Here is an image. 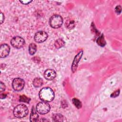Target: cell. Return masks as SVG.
I'll return each instance as SVG.
<instances>
[{
	"instance_id": "1",
	"label": "cell",
	"mask_w": 122,
	"mask_h": 122,
	"mask_svg": "<svg viewBox=\"0 0 122 122\" xmlns=\"http://www.w3.org/2000/svg\"><path fill=\"white\" fill-rule=\"evenodd\" d=\"M39 95L41 101L46 102H51L54 98V92L49 87H45L41 89Z\"/></svg>"
},
{
	"instance_id": "2",
	"label": "cell",
	"mask_w": 122,
	"mask_h": 122,
	"mask_svg": "<svg viewBox=\"0 0 122 122\" xmlns=\"http://www.w3.org/2000/svg\"><path fill=\"white\" fill-rule=\"evenodd\" d=\"M28 113V109L27 106L23 104L16 106L13 110L14 115L18 118H22L25 117Z\"/></svg>"
},
{
	"instance_id": "3",
	"label": "cell",
	"mask_w": 122,
	"mask_h": 122,
	"mask_svg": "<svg viewBox=\"0 0 122 122\" xmlns=\"http://www.w3.org/2000/svg\"><path fill=\"white\" fill-rule=\"evenodd\" d=\"M50 26L53 28H58L60 27L63 23V19L59 15H54L50 19Z\"/></svg>"
},
{
	"instance_id": "4",
	"label": "cell",
	"mask_w": 122,
	"mask_h": 122,
	"mask_svg": "<svg viewBox=\"0 0 122 122\" xmlns=\"http://www.w3.org/2000/svg\"><path fill=\"white\" fill-rule=\"evenodd\" d=\"M50 105L46 102H41L38 103L36 106L37 112L41 114H45L48 113L50 110Z\"/></svg>"
},
{
	"instance_id": "5",
	"label": "cell",
	"mask_w": 122,
	"mask_h": 122,
	"mask_svg": "<svg viewBox=\"0 0 122 122\" xmlns=\"http://www.w3.org/2000/svg\"><path fill=\"white\" fill-rule=\"evenodd\" d=\"M24 85L25 82L24 80L19 78L14 79L12 83V87L16 91H20L22 90L24 88Z\"/></svg>"
},
{
	"instance_id": "6",
	"label": "cell",
	"mask_w": 122,
	"mask_h": 122,
	"mask_svg": "<svg viewBox=\"0 0 122 122\" xmlns=\"http://www.w3.org/2000/svg\"><path fill=\"white\" fill-rule=\"evenodd\" d=\"M10 43L13 47L17 49H20L24 46L25 41L22 38L19 36H16L13 37L11 39Z\"/></svg>"
},
{
	"instance_id": "7",
	"label": "cell",
	"mask_w": 122,
	"mask_h": 122,
	"mask_svg": "<svg viewBox=\"0 0 122 122\" xmlns=\"http://www.w3.org/2000/svg\"><path fill=\"white\" fill-rule=\"evenodd\" d=\"M47 38V33L44 31L41 30L35 33L34 37V39L36 42L38 43H41L46 41Z\"/></svg>"
},
{
	"instance_id": "8",
	"label": "cell",
	"mask_w": 122,
	"mask_h": 122,
	"mask_svg": "<svg viewBox=\"0 0 122 122\" xmlns=\"http://www.w3.org/2000/svg\"><path fill=\"white\" fill-rule=\"evenodd\" d=\"M83 54V51H80L75 57L72 63V66H71V70L73 72H74L77 68L78 66V64L79 62V61L81 59V57Z\"/></svg>"
},
{
	"instance_id": "9",
	"label": "cell",
	"mask_w": 122,
	"mask_h": 122,
	"mask_svg": "<svg viewBox=\"0 0 122 122\" xmlns=\"http://www.w3.org/2000/svg\"><path fill=\"white\" fill-rule=\"evenodd\" d=\"M10 46L6 44H3L0 46V57L4 58L7 56L10 52Z\"/></svg>"
},
{
	"instance_id": "10",
	"label": "cell",
	"mask_w": 122,
	"mask_h": 122,
	"mask_svg": "<svg viewBox=\"0 0 122 122\" xmlns=\"http://www.w3.org/2000/svg\"><path fill=\"white\" fill-rule=\"evenodd\" d=\"M56 75V74L55 71L52 69H47L44 73V78L48 81H51L54 79Z\"/></svg>"
},
{
	"instance_id": "11",
	"label": "cell",
	"mask_w": 122,
	"mask_h": 122,
	"mask_svg": "<svg viewBox=\"0 0 122 122\" xmlns=\"http://www.w3.org/2000/svg\"><path fill=\"white\" fill-rule=\"evenodd\" d=\"M39 115L35 110V108L33 107L31 109V113L30 115V121L31 122H37L38 121Z\"/></svg>"
},
{
	"instance_id": "12",
	"label": "cell",
	"mask_w": 122,
	"mask_h": 122,
	"mask_svg": "<svg viewBox=\"0 0 122 122\" xmlns=\"http://www.w3.org/2000/svg\"><path fill=\"white\" fill-rule=\"evenodd\" d=\"M52 118L53 121L55 122H63L65 121L64 116L60 113L54 114L52 116Z\"/></svg>"
},
{
	"instance_id": "13",
	"label": "cell",
	"mask_w": 122,
	"mask_h": 122,
	"mask_svg": "<svg viewBox=\"0 0 122 122\" xmlns=\"http://www.w3.org/2000/svg\"><path fill=\"white\" fill-rule=\"evenodd\" d=\"M43 84V81L40 78H36L34 79L33 81V86L36 87H40L42 86Z\"/></svg>"
},
{
	"instance_id": "14",
	"label": "cell",
	"mask_w": 122,
	"mask_h": 122,
	"mask_svg": "<svg viewBox=\"0 0 122 122\" xmlns=\"http://www.w3.org/2000/svg\"><path fill=\"white\" fill-rule=\"evenodd\" d=\"M65 44V42L64 41L61 39H57L54 43V46L56 48L59 49L62 47Z\"/></svg>"
},
{
	"instance_id": "15",
	"label": "cell",
	"mask_w": 122,
	"mask_h": 122,
	"mask_svg": "<svg viewBox=\"0 0 122 122\" xmlns=\"http://www.w3.org/2000/svg\"><path fill=\"white\" fill-rule=\"evenodd\" d=\"M75 21L73 20L68 19L65 22V26L67 28L69 29H71L75 26Z\"/></svg>"
},
{
	"instance_id": "16",
	"label": "cell",
	"mask_w": 122,
	"mask_h": 122,
	"mask_svg": "<svg viewBox=\"0 0 122 122\" xmlns=\"http://www.w3.org/2000/svg\"><path fill=\"white\" fill-rule=\"evenodd\" d=\"M37 51V46L35 43H31L29 46V51L30 55H34Z\"/></svg>"
},
{
	"instance_id": "17",
	"label": "cell",
	"mask_w": 122,
	"mask_h": 122,
	"mask_svg": "<svg viewBox=\"0 0 122 122\" xmlns=\"http://www.w3.org/2000/svg\"><path fill=\"white\" fill-rule=\"evenodd\" d=\"M97 43L101 47H103L106 45V41L104 38V36L103 35H102L100 36L96 41Z\"/></svg>"
},
{
	"instance_id": "18",
	"label": "cell",
	"mask_w": 122,
	"mask_h": 122,
	"mask_svg": "<svg viewBox=\"0 0 122 122\" xmlns=\"http://www.w3.org/2000/svg\"><path fill=\"white\" fill-rule=\"evenodd\" d=\"M72 102L74 105L78 109L81 108V102L76 98H73L72 100Z\"/></svg>"
},
{
	"instance_id": "19",
	"label": "cell",
	"mask_w": 122,
	"mask_h": 122,
	"mask_svg": "<svg viewBox=\"0 0 122 122\" xmlns=\"http://www.w3.org/2000/svg\"><path fill=\"white\" fill-rule=\"evenodd\" d=\"M30 101V99L28 98L27 97H26L25 95H21L20 96V101L22 102H27L29 103V102Z\"/></svg>"
},
{
	"instance_id": "20",
	"label": "cell",
	"mask_w": 122,
	"mask_h": 122,
	"mask_svg": "<svg viewBox=\"0 0 122 122\" xmlns=\"http://www.w3.org/2000/svg\"><path fill=\"white\" fill-rule=\"evenodd\" d=\"M115 10L117 14H120L121 12V10H122V8L121 6L120 5L117 6L115 8Z\"/></svg>"
},
{
	"instance_id": "21",
	"label": "cell",
	"mask_w": 122,
	"mask_h": 122,
	"mask_svg": "<svg viewBox=\"0 0 122 122\" xmlns=\"http://www.w3.org/2000/svg\"><path fill=\"white\" fill-rule=\"evenodd\" d=\"M119 91H119V90H117V91L114 92H113V93L112 94V95H111V96L112 97H116L118 96V95H119V92H120Z\"/></svg>"
},
{
	"instance_id": "22",
	"label": "cell",
	"mask_w": 122,
	"mask_h": 122,
	"mask_svg": "<svg viewBox=\"0 0 122 122\" xmlns=\"http://www.w3.org/2000/svg\"><path fill=\"white\" fill-rule=\"evenodd\" d=\"M5 89V84L2 82H0V92H2L4 91Z\"/></svg>"
},
{
	"instance_id": "23",
	"label": "cell",
	"mask_w": 122,
	"mask_h": 122,
	"mask_svg": "<svg viewBox=\"0 0 122 122\" xmlns=\"http://www.w3.org/2000/svg\"><path fill=\"white\" fill-rule=\"evenodd\" d=\"M32 0H20V2L23 4H28L30 3Z\"/></svg>"
},
{
	"instance_id": "24",
	"label": "cell",
	"mask_w": 122,
	"mask_h": 122,
	"mask_svg": "<svg viewBox=\"0 0 122 122\" xmlns=\"http://www.w3.org/2000/svg\"><path fill=\"white\" fill-rule=\"evenodd\" d=\"M4 20V16L3 15V14L1 12H0V23L2 24Z\"/></svg>"
}]
</instances>
